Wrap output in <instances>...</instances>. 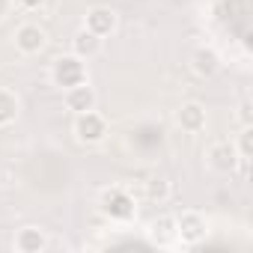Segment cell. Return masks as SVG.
Listing matches in <instances>:
<instances>
[{
  "mask_svg": "<svg viewBox=\"0 0 253 253\" xmlns=\"http://www.w3.org/2000/svg\"><path fill=\"white\" fill-rule=\"evenodd\" d=\"M51 78H54V84H57L60 89H72V86H78V84H86V66H84L81 57L69 54V57H60V60L54 63Z\"/></svg>",
  "mask_w": 253,
  "mask_h": 253,
  "instance_id": "obj_1",
  "label": "cell"
},
{
  "mask_svg": "<svg viewBox=\"0 0 253 253\" xmlns=\"http://www.w3.org/2000/svg\"><path fill=\"white\" fill-rule=\"evenodd\" d=\"M75 134H78L81 143H98V140L107 134V122H104L101 113L84 110V113L75 116Z\"/></svg>",
  "mask_w": 253,
  "mask_h": 253,
  "instance_id": "obj_2",
  "label": "cell"
},
{
  "mask_svg": "<svg viewBox=\"0 0 253 253\" xmlns=\"http://www.w3.org/2000/svg\"><path fill=\"white\" fill-rule=\"evenodd\" d=\"M101 211L113 220H128V217H134V200L122 188H110L101 194Z\"/></svg>",
  "mask_w": 253,
  "mask_h": 253,
  "instance_id": "obj_3",
  "label": "cell"
},
{
  "mask_svg": "<svg viewBox=\"0 0 253 253\" xmlns=\"http://www.w3.org/2000/svg\"><path fill=\"white\" fill-rule=\"evenodd\" d=\"M15 45L21 54H39L45 48V30L39 24H21L15 30Z\"/></svg>",
  "mask_w": 253,
  "mask_h": 253,
  "instance_id": "obj_4",
  "label": "cell"
},
{
  "mask_svg": "<svg viewBox=\"0 0 253 253\" xmlns=\"http://www.w3.org/2000/svg\"><path fill=\"white\" fill-rule=\"evenodd\" d=\"M209 164H211L214 170H220V173H232L235 164H238L235 146H232V143H214V146L209 149Z\"/></svg>",
  "mask_w": 253,
  "mask_h": 253,
  "instance_id": "obj_5",
  "label": "cell"
},
{
  "mask_svg": "<svg viewBox=\"0 0 253 253\" xmlns=\"http://www.w3.org/2000/svg\"><path fill=\"white\" fill-rule=\"evenodd\" d=\"M86 30L89 33H95V36H110L113 30H116V15H113V9H104V6H98V9H92L89 15H86Z\"/></svg>",
  "mask_w": 253,
  "mask_h": 253,
  "instance_id": "obj_6",
  "label": "cell"
},
{
  "mask_svg": "<svg viewBox=\"0 0 253 253\" xmlns=\"http://www.w3.org/2000/svg\"><path fill=\"white\" fill-rule=\"evenodd\" d=\"M66 107L75 110V113H84V110H92L95 107V92L89 84H78L72 89H66Z\"/></svg>",
  "mask_w": 253,
  "mask_h": 253,
  "instance_id": "obj_7",
  "label": "cell"
},
{
  "mask_svg": "<svg viewBox=\"0 0 253 253\" xmlns=\"http://www.w3.org/2000/svg\"><path fill=\"white\" fill-rule=\"evenodd\" d=\"M179 125L185 131H191V134H197V131H203L206 128V110H203V104H197V101H188V104H182V110H179Z\"/></svg>",
  "mask_w": 253,
  "mask_h": 253,
  "instance_id": "obj_8",
  "label": "cell"
},
{
  "mask_svg": "<svg viewBox=\"0 0 253 253\" xmlns=\"http://www.w3.org/2000/svg\"><path fill=\"white\" fill-rule=\"evenodd\" d=\"M176 226H179L182 241H188V244H194V241H200V238L206 235V220H203V214H197V211H185Z\"/></svg>",
  "mask_w": 253,
  "mask_h": 253,
  "instance_id": "obj_9",
  "label": "cell"
},
{
  "mask_svg": "<svg viewBox=\"0 0 253 253\" xmlns=\"http://www.w3.org/2000/svg\"><path fill=\"white\" fill-rule=\"evenodd\" d=\"M72 48H75V57L89 60V57H95V54L101 51V36H95V33H89V30L84 27V30H78V33H75Z\"/></svg>",
  "mask_w": 253,
  "mask_h": 253,
  "instance_id": "obj_10",
  "label": "cell"
},
{
  "mask_svg": "<svg viewBox=\"0 0 253 253\" xmlns=\"http://www.w3.org/2000/svg\"><path fill=\"white\" fill-rule=\"evenodd\" d=\"M45 235L36 229V226H24L18 235H15V247L21 250V253H39V250H45Z\"/></svg>",
  "mask_w": 253,
  "mask_h": 253,
  "instance_id": "obj_11",
  "label": "cell"
},
{
  "mask_svg": "<svg viewBox=\"0 0 253 253\" xmlns=\"http://www.w3.org/2000/svg\"><path fill=\"white\" fill-rule=\"evenodd\" d=\"M217 69H220V60H217V54L211 48H200L194 54V72L197 75H214Z\"/></svg>",
  "mask_w": 253,
  "mask_h": 253,
  "instance_id": "obj_12",
  "label": "cell"
},
{
  "mask_svg": "<svg viewBox=\"0 0 253 253\" xmlns=\"http://www.w3.org/2000/svg\"><path fill=\"white\" fill-rule=\"evenodd\" d=\"M18 116V98L9 89H0V125H9Z\"/></svg>",
  "mask_w": 253,
  "mask_h": 253,
  "instance_id": "obj_13",
  "label": "cell"
},
{
  "mask_svg": "<svg viewBox=\"0 0 253 253\" xmlns=\"http://www.w3.org/2000/svg\"><path fill=\"white\" fill-rule=\"evenodd\" d=\"M170 194V185L164 182V179H155V182H149V197L152 200H164Z\"/></svg>",
  "mask_w": 253,
  "mask_h": 253,
  "instance_id": "obj_14",
  "label": "cell"
},
{
  "mask_svg": "<svg viewBox=\"0 0 253 253\" xmlns=\"http://www.w3.org/2000/svg\"><path fill=\"white\" fill-rule=\"evenodd\" d=\"M241 161L250 158V125H244V131H241V152H238Z\"/></svg>",
  "mask_w": 253,
  "mask_h": 253,
  "instance_id": "obj_15",
  "label": "cell"
},
{
  "mask_svg": "<svg viewBox=\"0 0 253 253\" xmlns=\"http://www.w3.org/2000/svg\"><path fill=\"white\" fill-rule=\"evenodd\" d=\"M18 3H21L24 9H39V6L45 3V0H18Z\"/></svg>",
  "mask_w": 253,
  "mask_h": 253,
  "instance_id": "obj_16",
  "label": "cell"
},
{
  "mask_svg": "<svg viewBox=\"0 0 253 253\" xmlns=\"http://www.w3.org/2000/svg\"><path fill=\"white\" fill-rule=\"evenodd\" d=\"M9 3H12V0H0V21L9 15Z\"/></svg>",
  "mask_w": 253,
  "mask_h": 253,
  "instance_id": "obj_17",
  "label": "cell"
},
{
  "mask_svg": "<svg viewBox=\"0 0 253 253\" xmlns=\"http://www.w3.org/2000/svg\"><path fill=\"white\" fill-rule=\"evenodd\" d=\"M241 119H244V125H250V104L241 107Z\"/></svg>",
  "mask_w": 253,
  "mask_h": 253,
  "instance_id": "obj_18",
  "label": "cell"
}]
</instances>
